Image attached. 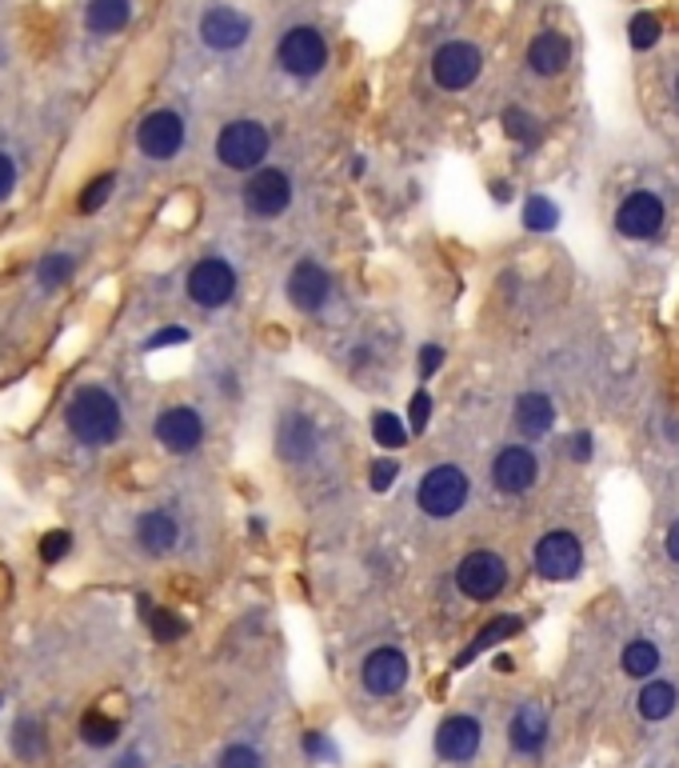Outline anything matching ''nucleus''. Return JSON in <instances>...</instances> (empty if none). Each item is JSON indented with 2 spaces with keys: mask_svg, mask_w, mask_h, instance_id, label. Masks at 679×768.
<instances>
[{
  "mask_svg": "<svg viewBox=\"0 0 679 768\" xmlns=\"http://www.w3.org/2000/svg\"><path fill=\"white\" fill-rule=\"evenodd\" d=\"M364 172H368V157H352V160H348V177H352V180H364Z\"/></svg>",
  "mask_w": 679,
  "mask_h": 768,
  "instance_id": "obj_44",
  "label": "nucleus"
},
{
  "mask_svg": "<svg viewBox=\"0 0 679 768\" xmlns=\"http://www.w3.org/2000/svg\"><path fill=\"white\" fill-rule=\"evenodd\" d=\"M49 740H44V725L36 716H21L17 725H12V753L21 760H41Z\"/></svg>",
  "mask_w": 679,
  "mask_h": 768,
  "instance_id": "obj_27",
  "label": "nucleus"
},
{
  "mask_svg": "<svg viewBox=\"0 0 679 768\" xmlns=\"http://www.w3.org/2000/svg\"><path fill=\"white\" fill-rule=\"evenodd\" d=\"M320 424L308 412H284L276 421V456L284 464H308L320 453Z\"/></svg>",
  "mask_w": 679,
  "mask_h": 768,
  "instance_id": "obj_13",
  "label": "nucleus"
},
{
  "mask_svg": "<svg viewBox=\"0 0 679 768\" xmlns=\"http://www.w3.org/2000/svg\"><path fill=\"white\" fill-rule=\"evenodd\" d=\"M204 412L192 409V404H168V409L157 412V421H152V436L165 453L172 456H192L204 444Z\"/></svg>",
  "mask_w": 679,
  "mask_h": 768,
  "instance_id": "obj_10",
  "label": "nucleus"
},
{
  "mask_svg": "<svg viewBox=\"0 0 679 768\" xmlns=\"http://www.w3.org/2000/svg\"><path fill=\"white\" fill-rule=\"evenodd\" d=\"M627 32H632V49H639V53H648L651 44H656L659 36H664V24H659L656 12H639V17H632Z\"/></svg>",
  "mask_w": 679,
  "mask_h": 768,
  "instance_id": "obj_36",
  "label": "nucleus"
},
{
  "mask_svg": "<svg viewBox=\"0 0 679 768\" xmlns=\"http://www.w3.org/2000/svg\"><path fill=\"white\" fill-rule=\"evenodd\" d=\"M184 293H189V301L197 308L216 313V308L236 301V293H241V273H236L224 256H204V261L192 264L189 276H184Z\"/></svg>",
  "mask_w": 679,
  "mask_h": 768,
  "instance_id": "obj_6",
  "label": "nucleus"
},
{
  "mask_svg": "<svg viewBox=\"0 0 679 768\" xmlns=\"http://www.w3.org/2000/svg\"><path fill=\"white\" fill-rule=\"evenodd\" d=\"M656 669H659V649L651 641H632L624 649V673L627 676L644 681V676H651Z\"/></svg>",
  "mask_w": 679,
  "mask_h": 768,
  "instance_id": "obj_32",
  "label": "nucleus"
},
{
  "mask_svg": "<svg viewBox=\"0 0 679 768\" xmlns=\"http://www.w3.org/2000/svg\"><path fill=\"white\" fill-rule=\"evenodd\" d=\"M508 740H512L516 753L535 757V753L548 745V713H543V705L528 701V705L516 708L512 725H508Z\"/></svg>",
  "mask_w": 679,
  "mask_h": 768,
  "instance_id": "obj_22",
  "label": "nucleus"
},
{
  "mask_svg": "<svg viewBox=\"0 0 679 768\" xmlns=\"http://www.w3.org/2000/svg\"><path fill=\"white\" fill-rule=\"evenodd\" d=\"M480 740H484L480 720L468 713L448 716V720H439V728H436V753L444 760H452V765H464V760L476 757V753H480Z\"/></svg>",
  "mask_w": 679,
  "mask_h": 768,
  "instance_id": "obj_18",
  "label": "nucleus"
},
{
  "mask_svg": "<svg viewBox=\"0 0 679 768\" xmlns=\"http://www.w3.org/2000/svg\"><path fill=\"white\" fill-rule=\"evenodd\" d=\"M68 553H73V533H68V528H49V533L36 540V557H41L44 565H61Z\"/></svg>",
  "mask_w": 679,
  "mask_h": 768,
  "instance_id": "obj_35",
  "label": "nucleus"
},
{
  "mask_svg": "<svg viewBox=\"0 0 679 768\" xmlns=\"http://www.w3.org/2000/svg\"><path fill=\"white\" fill-rule=\"evenodd\" d=\"M428 69H432L436 88H444V93H464V88H471L480 81L484 53H480V44H471V41H448L432 53Z\"/></svg>",
  "mask_w": 679,
  "mask_h": 768,
  "instance_id": "obj_9",
  "label": "nucleus"
},
{
  "mask_svg": "<svg viewBox=\"0 0 679 768\" xmlns=\"http://www.w3.org/2000/svg\"><path fill=\"white\" fill-rule=\"evenodd\" d=\"M456 589L468 600H496L508 589V560L491 548H476L456 565Z\"/></svg>",
  "mask_w": 679,
  "mask_h": 768,
  "instance_id": "obj_12",
  "label": "nucleus"
},
{
  "mask_svg": "<svg viewBox=\"0 0 679 768\" xmlns=\"http://www.w3.org/2000/svg\"><path fill=\"white\" fill-rule=\"evenodd\" d=\"M523 224L532 232H552L555 224H560V209H555V200L548 197H528V204H523Z\"/></svg>",
  "mask_w": 679,
  "mask_h": 768,
  "instance_id": "obj_34",
  "label": "nucleus"
},
{
  "mask_svg": "<svg viewBox=\"0 0 679 768\" xmlns=\"http://www.w3.org/2000/svg\"><path fill=\"white\" fill-rule=\"evenodd\" d=\"M535 481H540V461H535L532 449L528 444H503L496 461H491V484L508 496H520Z\"/></svg>",
  "mask_w": 679,
  "mask_h": 768,
  "instance_id": "obj_14",
  "label": "nucleus"
},
{
  "mask_svg": "<svg viewBox=\"0 0 679 768\" xmlns=\"http://www.w3.org/2000/svg\"><path fill=\"white\" fill-rule=\"evenodd\" d=\"M491 197L500 200V204H508V200H512V185H508V180H496V185H491Z\"/></svg>",
  "mask_w": 679,
  "mask_h": 768,
  "instance_id": "obj_45",
  "label": "nucleus"
},
{
  "mask_svg": "<svg viewBox=\"0 0 679 768\" xmlns=\"http://www.w3.org/2000/svg\"><path fill=\"white\" fill-rule=\"evenodd\" d=\"M81 737L88 748H113L120 740V725H116L113 716L100 713V708H93V713L81 716Z\"/></svg>",
  "mask_w": 679,
  "mask_h": 768,
  "instance_id": "obj_30",
  "label": "nucleus"
},
{
  "mask_svg": "<svg viewBox=\"0 0 679 768\" xmlns=\"http://www.w3.org/2000/svg\"><path fill=\"white\" fill-rule=\"evenodd\" d=\"M584 569V548L572 533H548L535 545V572L543 580H575V572Z\"/></svg>",
  "mask_w": 679,
  "mask_h": 768,
  "instance_id": "obj_16",
  "label": "nucleus"
},
{
  "mask_svg": "<svg viewBox=\"0 0 679 768\" xmlns=\"http://www.w3.org/2000/svg\"><path fill=\"white\" fill-rule=\"evenodd\" d=\"M471 481L460 464H432L416 484V505L432 520H448L468 505Z\"/></svg>",
  "mask_w": 679,
  "mask_h": 768,
  "instance_id": "obj_4",
  "label": "nucleus"
},
{
  "mask_svg": "<svg viewBox=\"0 0 679 768\" xmlns=\"http://www.w3.org/2000/svg\"><path fill=\"white\" fill-rule=\"evenodd\" d=\"M244 209L256 221H276L284 212L293 209V177L280 169V165H261L252 169L248 180H244Z\"/></svg>",
  "mask_w": 679,
  "mask_h": 768,
  "instance_id": "obj_8",
  "label": "nucleus"
},
{
  "mask_svg": "<svg viewBox=\"0 0 679 768\" xmlns=\"http://www.w3.org/2000/svg\"><path fill=\"white\" fill-rule=\"evenodd\" d=\"M189 145V120L177 108H152L136 120V148L145 152L148 160H177Z\"/></svg>",
  "mask_w": 679,
  "mask_h": 768,
  "instance_id": "obj_5",
  "label": "nucleus"
},
{
  "mask_svg": "<svg viewBox=\"0 0 679 768\" xmlns=\"http://www.w3.org/2000/svg\"><path fill=\"white\" fill-rule=\"evenodd\" d=\"M276 64H280L284 76L293 81H316L332 64V49H328V36L316 24H293V29L280 32L276 41Z\"/></svg>",
  "mask_w": 679,
  "mask_h": 768,
  "instance_id": "obj_3",
  "label": "nucleus"
},
{
  "mask_svg": "<svg viewBox=\"0 0 679 768\" xmlns=\"http://www.w3.org/2000/svg\"><path fill=\"white\" fill-rule=\"evenodd\" d=\"M444 357H448V353H444L439 345H424V348H420V357H416L420 380H432V377H436V372L444 369Z\"/></svg>",
  "mask_w": 679,
  "mask_h": 768,
  "instance_id": "obj_42",
  "label": "nucleus"
},
{
  "mask_svg": "<svg viewBox=\"0 0 679 768\" xmlns=\"http://www.w3.org/2000/svg\"><path fill=\"white\" fill-rule=\"evenodd\" d=\"M676 93H679V81H676Z\"/></svg>",
  "mask_w": 679,
  "mask_h": 768,
  "instance_id": "obj_48",
  "label": "nucleus"
},
{
  "mask_svg": "<svg viewBox=\"0 0 679 768\" xmlns=\"http://www.w3.org/2000/svg\"><path fill=\"white\" fill-rule=\"evenodd\" d=\"M616 229L624 232V236H632V241L656 236V232L664 229V200L648 189L632 192L616 212Z\"/></svg>",
  "mask_w": 679,
  "mask_h": 768,
  "instance_id": "obj_19",
  "label": "nucleus"
},
{
  "mask_svg": "<svg viewBox=\"0 0 679 768\" xmlns=\"http://www.w3.org/2000/svg\"><path fill=\"white\" fill-rule=\"evenodd\" d=\"M407 424L404 417H396L392 409H376L372 412V441H376V449H388V453H396V449H404L407 444Z\"/></svg>",
  "mask_w": 679,
  "mask_h": 768,
  "instance_id": "obj_29",
  "label": "nucleus"
},
{
  "mask_svg": "<svg viewBox=\"0 0 679 768\" xmlns=\"http://www.w3.org/2000/svg\"><path fill=\"white\" fill-rule=\"evenodd\" d=\"M73 276H76V256L73 253H49L36 261V285H41L44 293L64 288Z\"/></svg>",
  "mask_w": 679,
  "mask_h": 768,
  "instance_id": "obj_26",
  "label": "nucleus"
},
{
  "mask_svg": "<svg viewBox=\"0 0 679 768\" xmlns=\"http://www.w3.org/2000/svg\"><path fill=\"white\" fill-rule=\"evenodd\" d=\"M572 456H575V461H587V456H592V432H575V436H572Z\"/></svg>",
  "mask_w": 679,
  "mask_h": 768,
  "instance_id": "obj_43",
  "label": "nucleus"
},
{
  "mask_svg": "<svg viewBox=\"0 0 679 768\" xmlns=\"http://www.w3.org/2000/svg\"><path fill=\"white\" fill-rule=\"evenodd\" d=\"M136 17V0H84V32L88 36H120Z\"/></svg>",
  "mask_w": 679,
  "mask_h": 768,
  "instance_id": "obj_20",
  "label": "nucleus"
},
{
  "mask_svg": "<svg viewBox=\"0 0 679 768\" xmlns=\"http://www.w3.org/2000/svg\"><path fill=\"white\" fill-rule=\"evenodd\" d=\"M64 429L84 449H108L125 432V409L105 385H81L64 404Z\"/></svg>",
  "mask_w": 679,
  "mask_h": 768,
  "instance_id": "obj_1",
  "label": "nucleus"
},
{
  "mask_svg": "<svg viewBox=\"0 0 679 768\" xmlns=\"http://www.w3.org/2000/svg\"><path fill=\"white\" fill-rule=\"evenodd\" d=\"M676 701L679 696L668 681H648L636 705H639V716H644V720H668V716L676 713Z\"/></svg>",
  "mask_w": 679,
  "mask_h": 768,
  "instance_id": "obj_25",
  "label": "nucleus"
},
{
  "mask_svg": "<svg viewBox=\"0 0 679 768\" xmlns=\"http://www.w3.org/2000/svg\"><path fill=\"white\" fill-rule=\"evenodd\" d=\"M284 296H288V305H293L296 313L316 316L332 305L336 281L325 264L312 261V256H304V261L293 264V273H288V281H284Z\"/></svg>",
  "mask_w": 679,
  "mask_h": 768,
  "instance_id": "obj_11",
  "label": "nucleus"
},
{
  "mask_svg": "<svg viewBox=\"0 0 679 768\" xmlns=\"http://www.w3.org/2000/svg\"><path fill=\"white\" fill-rule=\"evenodd\" d=\"M555 424V404L543 392H523L520 400H516V429L523 432V436H532V441H540V436H548Z\"/></svg>",
  "mask_w": 679,
  "mask_h": 768,
  "instance_id": "obj_23",
  "label": "nucleus"
},
{
  "mask_svg": "<svg viewBox=\"0 0 679 768\" xmlns=\"http://www.w3.org/2000/svg\"><path fill=\"white\" fill-rule=\"evenodd\" d=\"M523 624H520V617H496V621H488L484 624L480 632H476V641L464 649L460 656H456V669H464V664H471L480 653H488V649H496L500 641H508V637H516Z\"/></svg>",
  "mask_w": 679,
  "mask_h": 768,
  "instance_id": "obj_24",
  "label": "nucleus"
},
{
  "mask_svg": "<svg viewBox=\"0 0 679 768\" xmlns=\"http://www.w3.org/2000/svg\"><path fill=\"white\" fill-rule=\"evenodd\" d=\"M567 61H572V44H567L564 32L543 29L528 44V69L535 76H560L567 69Z\"/></svg>",
  "mask_w": 679,
  "mask_h": 768,
  "instance_id": "obj_21",
  "label": "nucleus"
},
{
  "mask_svg": "<svg viewBox=\"0 0 679 768\" xmlns=\"http://www.w3.org/2000/svg\"><path fill=\"white\" fill-rule=\"evenodd\" d=\"M216 160L220 169L229 172H244L248 177L252 169H261L272 152V128L256 116H232L224 120L216 133Z\"/></svg>",
  "mask_w": 679,
  "mask_h": 768,
  "instance_id": "obj_2",
  "label": "nucleus"
},
{
  "mask_svg": "<svg viewBox=\"0 0 679 768\" xmlns=\"http://www.w3.org/2000/svg\"><path fill=\"white\" fill-rule=\"evenodd\" d=\"M113 192H116V172H100V177H93L81 189V197H76V212L93 217V212H100L108 200H113Z\"/></svg>",
  "mask_w": 679,
  "mask_h": 768,
  "instance_id": "obj_31",
  "label": "nucleus"
},
{
  "mask_svg": "<svg viewBox=\"0 0 679 768\" xmlns=\"http://www.w3.org/2000/svg\"><path fill=\"white\" fill-rule=\"evenodd\" d=\"M407 656L400 653L396 644H384V649H372L360 664V681L372 696H396L407 684Z\"/></svg>",
  "mask_w": 679,
  "mask_h": 768,
  "instance_id": "obj_15",
  "label": "nucleus"
},
{
  "mask_svg": "<svg viewBox=\"0 0 679 768\" xmlns=\"http://www.w3.org/2000/svg\"><path fill=\"white\" fill-rule=\"evenodd\" d=\"M252 17L236 4H212V9L200 12L197 21V41L216 56H232L241 53L244 44L252 41Z\"/></svg>",
  "mask_w": 679,
  "mask_h": 768,
  "instance_id": "obj_7",
  "label": "nucleus"
},
{
  "mask_svg": "<svg viewBox=\"0 0 679 768\" xmlns=\"http://www.w3.org/2000/svg\"><path fill=\"white\" fill-rule=\"evenodd\" d=\"M216 768H264V760L252 745H229L220 753Z\"/></svg>",
  "mask_w": 679,
  "mask_h": 768,
  "instance_id": "obj_39",
  "label": "nucleus"
},
{
  "mask_svg": "<svg viewBox=\"0 0 679 768\" xmlns=\"http://www.w3.org/2000/svg\"><path fill=\"white\" fill-rule=\"evenodd\" d=\"M140 604H145V621L157 641H180V637H189V621H184L177 609H165V604H152V600H140Z\"/></svg>",
  "mask_w": 679,
  "mask_h": 768,
  "instance_id": "obj_28",
  "label": "nucleus"
},
{
  "mask_svg": "<svg viewBox=\"0 0 679 768\" xmlns=\"http://www.w3.org/2000/svg\"><path fill=\"white\" fill-rule=\"evenodd\" d=\"M192 340V333L184 325H165V328H157L152 337L145 340V348L148 353H157V348H172V345H189Z\"/></svg>",
  "mask_w": 679,
  "mask_h": 768,
  "instance_id": "obj_41",
  "label": "nucleus"
},
{
  "mask_svg": "<svg viewBox=\"0 0 679 768\" xmlns=\"http://www.w3.org/2000/svg\"><path fill=\"white\" fill-rule=\"evenodd\" d=\"M17 185H21V165H17L9 148H0V204L17 192Z\"/></svg>",
  "mask_w": 679,
  "mask_h": 768,
  "instance_id": "obj_40",
  "label": "nucleus"
},
{
  "mask_svg": "<svg viewBox=\"0 0 679 768\" xmlns=\"http://www.w3.org/2000/svg\"><path fill=\"white\" fill-rule=\"evenodd\" d=\"M113 768H145V760H140V753H125Z\"/></svg>",
  "mask_w": 679,
  "mask_h": 768,
  "instance_id": "obj_47",
  "label": "nucleus"
},
{
  "mask_svg": "<svg viewBox=\"0 0 679 768\" xmlns=\"http://www.w3.org/2000/svg\"><path fill=\"white\" fill-rule=\"evenodd\" d=\"M407 432L412 436H424L432 424V392L428 389H416L412 392V400H407Z\"/></svg>",
  "mask_w": 679,
  "mask_h": 768,
  "instance_id": "obj_38",
  "label": "nucleus"
},
{
  "mask_svg": "<svg viewBox=\"0 0 679 768\" xmlns=\"http://www.w3.org/2000/svg\"><path fill=\"white\" fill-rule=\"evenodd\" d=\"M668 557L679 565V520L671 525V533H668Z\"/></svg>",
  "mask_w": 679,
  "mask_h": 768,
  "instance_id": "obj_46",
  "label": "nucleus"
},
{
  "mask_svg": "<svg viewBox=\"0 0 679 768\" xmlns=\"http://www.w3.org/2000/svg\"><path fill=\"white\" fill-rule=\"evenodd\" d=\"M396 481H400V461L396 456H376V461L368 464V488L372 493H392L396 488Z\"/></svg>",
  "mask_w": 679,
  "mask_h": 768,
  "instance_id": "obj_37",
  "label": "nucleus"
},
{
  "mask_svg": "<svg viewBox=\"0 0 679 768\" xmlns=\"http://www.w3.org/2000/svg\"><path fill=\"white\" fill-rule=\"evenodd\" d=\"M132 540L145 557H168L180 545V520L168 508H145V513L136 516Z\"/></svg>",
  "mask_w": 679,
  "mask_h": 768,
  "instance_id": "obj_17",
  "label": "nucleus"
},
{
  "mask_svg": "<svg viewBox=\"0 0 679 768\" xmlns=\"http://www.w3.org/2000/svg\"><path fill=\"white\" fill-rule=\"evenodd\" d=\"M500 125L516 145H535L540 140V120L532 113H523V108H503Z\"/></svg>",
  "mask_w": 679,
  "mask_h": 768,
  "instance_id": "obj_33",
  "label": "nucleus"
}]
</instances>
